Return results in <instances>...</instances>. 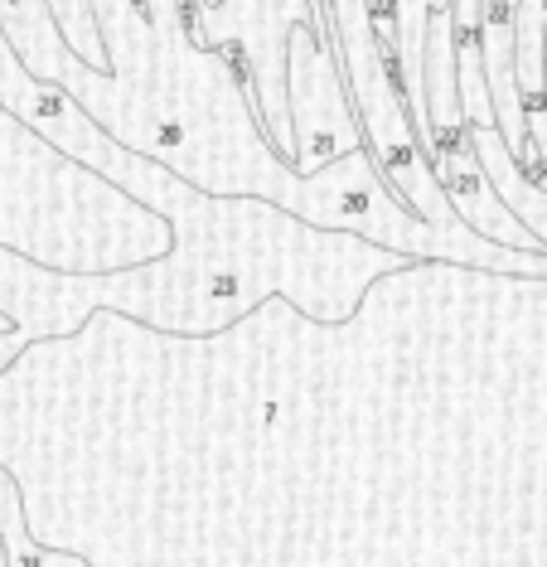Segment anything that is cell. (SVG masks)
<instances>
[{"label":"cell","mask_w":547,"mask_h":567,"mask_svg":"<svg viewBox=\"0 0 547 567\" xmlns=\"http://www.w3.org/2000/svg\"><path fill=\"white\" fill-rule=\"evenodd\" d=\"M0 563H10V544H6V538H0Z\"/></svg>","instance_id":"cell-5"},{"label":"cell","mask_w":547,"mask_h":567,"mask_svg":"<svg viewBox=\"0 0 547 567\" xmlns=\"http://www.w3.org/2000/svg\"><path fill=\"white\" fill-rule=\"evenodd\" d=\"M330 10V30H334V54H340V73L354 102V117L363 132L373 165L383 171V179L402 195V204L426 218V224L446 228V234H465V218L451 209L446 189L426 161L422 141H416L412 112H407V93H402L398 63L383 49V40L373 34L369 20V0H324Z\"/></svg>","instance_id":"cell-1"},{"label":"cell","mask_w":547,"mask_h":567,"mask_svg":"<svg viewBox=\"0 0 547 567\" xmlns=\"http://www.w3.org/2000/svg\"><path fill=\"white\" fill-rule=\"evenodd\" d=\"M432 171L441 179V189H446L451 209L461 214L475 234H485L494 243H509V248H528V252L543 248V243L509 214V204L494 195V185H489V175H485V165H479L471 141H465V146H451V151H436Z\"/></svg>","instance_id":"cell-3"},{"label":"cell","mask_w":547,"mask_h":567,"mask_svg":"<svg viewBox=\"0 0 547 567\" xmlns=\"http://www.w3.org/2000/svg\"><path fill=\"white\" fill-rule=\"evenodd\" d=\"M49 10H54V24H59L63 44H69L87 69L107 73V49H102V34H97L93 0H49Z\"/></svg>","instance_id":"cell-4"},{"label":"cell","mask_w":547,"mask_h":567,"mask_svg":"<svg viewBox=\"0 0 547 567\" xmlns=\"http://www.w3.org/2000/svg\"><path fill=\"white\" fill-rule=\"evenodd\" d=\"M286 107H291V171L316 175L334 156L363 146L354 102H349L340 54H334V30L324 0L310 6L306 20L286 34Z\"/></svg>","instance_id":"cell-2"}]
</instances>
